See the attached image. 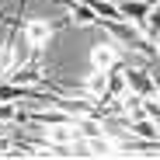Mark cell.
Wrapping results in <instances>:
<instances>
[{
	"label": "cell",
	"instance_id": "cell-6",
	"mask_svg": "<svg viewBox=\"0 0 160 160\" xmlns=\"http://www.w3.org/2000/svg\"><path fill=\"white\" fill-rule=\"evenodd\" d=\"M56 4H59V0H56Z\"/></svg>",
	"mask_w": 160,
	"mask_h": 160
},
{
	"label": "cell",
	"instance_id": "cell-2",
	"mask_svg": "<svg viewBox=\"0 0 160 160\" xmlns=\"http://www.w3.org/2000/svg\"><path fill=\"white\" fill-rule=\"evenodd\" d=\"M122 59H125V49H122L112 35L101 38V42L91 49V66H94V70H112V66H118Z\"/></svg>",
	"mask_w": 160,
	"mask_h": 160
},
{
	"label": "cell",
	"instance_id": "cell-4",
	"mask_svg": "<svg viewBox=\"0 0 160 160\" xmlns=\"http://www.w3.org/2000/svg\"><path fill=\"white\" fill-rule=\"evenodd\" d=\"M143 32H146L150 38H160V0H153V11H150L146 24H143Z\"/></svg>",
	"mask_w": 160,
	"mask_h": 160
},
{
	"label": "cell",
	"instance_id": "cell-1",
	"mask_svg": "<svg viewBox=\"0 0 160 160\" xmlns=\"http://www.w3.org/2000/svg\"><path fill=\"white\" fill-rule=\"evenodd\" d=\"M73 24V18L70 14H59V18H21V35L28 38V45L35 49V56H42V49L56 38L63 28H70Z\"/></svg>",
	"mask_w": 160,
	"mask_h": 160
},
{
	"label": "cell",
	"instance_id": "cell-3",
	"mask_svg": "<svg viewBox=\"0 0 160 160\" xmlns=\"http://www.w3.org/2000/svg\"><path fill=\"white\" fill-rule=\"evenodd\" d=\"M7 80H14V84H24V87H45L49 70H45L42 56H32L28 63H21L18 70H11V77H7Z\"/></svg>",
	"mask_w": 160,
	"mask_h": 160
},
{
	"label": "cell",
	"instance_id": "cell-5",
	"mask_svg": "<svg viewBox=\"0 0 160 160\" xmlns=\"http://www.w3.org/2000/svg\"><path fill=\"white\" fill-rule=\"evenodd\" d=\"M18 118V101H0V122H14Z\"/></svg>",
	"mask_w": 160,
	"mask_h": 160
}]
</instances>
